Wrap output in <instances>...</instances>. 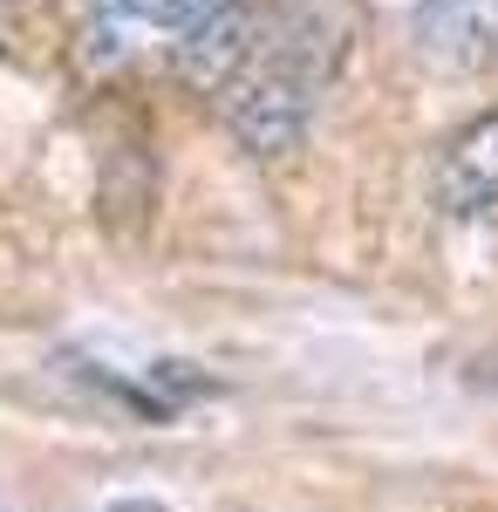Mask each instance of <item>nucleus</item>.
<instances>
[{
	"mask_svg": "<svg viewBox=\"0 0 498 512\" xmlns=\"http://www.w3.org/2000/svg\"><path fill=\"white\" fill-rule=\"evenodd\" d=\"M314 103H321L314 82L287 76L273 62H253L226 89V130H232V144L253 151V158H287V151H301L307 130H314Z\"/></svg>",
	"mask_w": 498,
	"mask_h": 512,
	"instance_id": "nucleus-1",
	"label": "nucleus"
},
{
	"mask_svg": "<svg viewBox=\"0 0 498 512\" xmlns=\"http://www.w3.org/2000/svg\"><path fill=\"white\" fill-rule=\"evenodd\" d=\"M267 14H273V0H226V7H212L192 35L171 41L178 82H192L205 96H226L232 82L260 62V48H267Z\"/></svg>",
	"mask_w": 498,
	"mask_h": 512,
	"instance_id": "nucleus-2",
	"label": "nucleus"
},
{
	"mask_svg": "<svg viewBox=\"0 0 498 512\" xmlns=\"http://www.w3.org/2000/svg\"><path fill=\"white\" fill-rule=\"evenodd\" d=\"M410 28H417L423 62L451 76H478L498 62V0H417Z\"/></svg>",
	"mask_w": 498,
	"mask_h": 512,
	"instance_id": "nucleus-3",
	"label": "nucleus"
},
{
	"mask_svg": "<svg viewBox=\"0 0 498 512\" xmlns=\"http://www.w3.org/2000/svg\"><path fill=\"white\" fill-rule=\"evenodd\" d=\"M437 205L444 212H485L498 205V110L464 123L437 158Z\"/></svg>",
	"mask_w": 498,
	"mask_h": 512,
	"instance_id": "nucleus-4",
	"label": "nucleus"
},
{
	"mask_svg": "<svg viewBox=\"0 0 498 512\" xmlns=\"http://www.w3.org/2000/svg\"><path fill=\"white\" fill-rule=\"evenodd\" d=\"M212 7H226V0H96L103 21H144V28H164V35H192Z\"/></svg>",
	"mask_w": 498,
	"mask_h": 512,
	"instance_id": "nucleus-5",
	"label": "nucleus"
},
{
	"mask_svg": "<svg viewBox=\"0 0 498 512\" xmlns=\"http://www.w3.org/2000/svg\"><path fill=\"white\" fill-rule=\"evenodd\" d=\"M103 512H164L157 499H116V506H103Z\"/></svg>",
	"mask_w": 498,
	"mask_h": 512,
	"instance_id": "nucleus-6",
	"label": "nucleus"
},
{
	"mask_svg": "<svg viewBox=\"0 0 498 512\" xmlns=\"http://www.w3.org/2000/svg\"><path fill=\"white\" fill-rule=\"evenodd\" d=\"M478 383H485V390H498V362H485V376H478Z\"/></svg>",
	"mask_w": 498,
	"mask_h": 512,
	"instance_id": "nucleus-7",
	"label": "nucleus"
},
{
	"mask_svg": "<svg viewBox=\"0 0 498 512\" xmlns=\"http://www.w3.org/2000/svg\"><path fill=\"white\" fill-rule=\"evenodd\" d=\"M0 7H21V0H0Z\"/></svg>",
	"mask_w": 498,
	"mask_h": 512,
	"instance_id": "nucleus-8",
	"label": "nucleus"
}]
</instances>
